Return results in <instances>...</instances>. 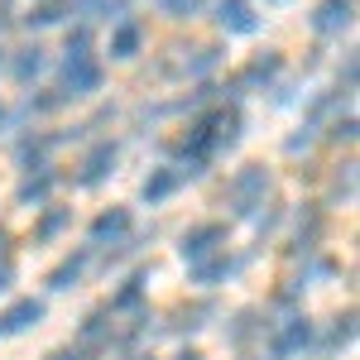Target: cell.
<instances>
[{
  "instance_id": "1",
  "label": "cell",
  "mask_w": 360,
  "mask_h": 360,
  "mask_svg": "<svg viewBox=\"0 0 360 360\" xmlns=\"http://www.w3.org/2000/svg\"><path fill=\"white\" fill-rule=\"evenodd\" d=\"M264 193H269V173L264 168H240L236 178H231V207L236 212H255V207H264Z\"/></svg>"
},
{
  "instance_id": "2",
  "label": "cell",
  "mask_w": 360,
  "mask_h": 360,
  "mask_svg": "<svg viewBox=\"0 0 360 360\" xmlns=\"http://www.w3.org/2000/svg\"><path fill=\"white\" fill-rule=\"evenodd\" d=\"M101 86V68L91 58H68L63 68V96H91Z\"/></svg>"
},
{
  "instance_id": "3",
  "label": "cell",
  "mask_w": 360,
  "mask_h": 360,
  "mask_svg": "<svg viewBox=\"0 0 360 360\" xmlns=\"http://www.w3.org/2000/svg\"><path fill=\"white\" fill-rule=\"evenodd\" d=\"M115 159H120V149H115L111 139L91 144V154L82 159V173H77V183H82V188H96L106 173H115Z\"/></svg>"
},
{
  "instance_id": "4",
  "label": "cell",
  "mask_w": 360,
  "mask_h": 360,
  "mask_svg": "<svg viewBox=\"0 0 360 360\" xmlns=\"http://www.w3.org/2000/svg\"><path fill=\"white\" fill-rule=\"evenodd\" d=\"M34 322H44V303H39V298H20L15 307L0 312V336H20V332H29Z\"/></svg>"
},
{
  "instance_id": "5",
  "label": "cell",
  "mask_w": 360,
  "mask_h": 360,
  "mask_svg": "<svg viewBox=\"0 0 360 360\" xmlns=\"http://www.w3.org/2000/svg\"><path fill=\"white\" fill-rule=\"evenodd\" d=\"M217 25L226 34H255V5L250 0H217Z\"/></svg>"
},
{
  "instance_id": "6",
  "label": "cell",
  "mask_w": 360,
  "mask_h": 360,
  "mask_svg": "<svg viewBox=\"0 0 360 360\" xmlns=\"http://www.w3.org/2000/svg\"><path fill=\"white\" fill-rule=\"evenodd\" d=\"M226 240V226H197V231H188V236H183V259H207V255H217V245H221Z\"/></svg>"
},
{
  "instance_id": "7",
  "label": "cell",
  "mask_w": 360,
  "mask_h": 360,
  "mask_svg": "<svg viewBox=\"0 0 360 360\" xmlns=\"http://www.w3.org/2000/svg\"><path fill=\"white\" fill-rule=\"evenodd\" d=\"M351 15H356V0H322L317 15H312V29L317 34H341L351 25Z\"/></svg>"
},
{
  "instance_id": "8",
  "label": "cell",
  "mask_w": 360,
  "mask_h": 360,
  "mask_svg": "<svg viewBox=\"0 0 360 360\" xmlns=\"http://www.w3.org/2000/svg\"><path fill=\"white\" fill-rule=\"evenodd\" d=\"M130 236V212L115 207V212H101L91 221V245H106V240H125Z\"/></svg>"
},
{
  "instance_id": "9",
  "label": "cell",
  "mask_w": 360,
  "mask_h": 360,
  "mask_svg": "<svg viewBox=\"0 0 360 360\" xmlns=\"http://www.w3.org/2000/svg\"><path fill=\"white\" fill-rule=\"evenodd\" d=\"M307 341H312V322H307V317H288V327L278 332L274 351L278 356H293V351H303Z\"/></svg>"
},
{
  "instance_id": "10",
  "label": "cell",
  "mask_w": 360,
  "mask_h": 360,
  "mask_svg": "<svg viewBox=\"0 0 360 360\" xmlns=\"http://www.w3.org/2000/svg\"><path fill=\"white\" fill-rule=\"evenodd\" d=\"M178 193V173L173 168H154L149 178H144V188H139V197L154 207V202H164V197H173Z\"/></svg>"
},
{
  "instance_id": "11",
  "label": "cell",
  "mask_w": 360,
  "mask_h": 360,
  "mask_svg": "<svg viewBox=\"0 0 360 360\" xmlns=\"http://www.w3.org/2000/svg\"><path fill=\"white\" fill-rule=\"evenodd\" d=\"M44 63H49V58H44V49H39V44H34V49H20V53H15L10 72H15V82H34V77L44 72Z\"/></svg>"
},
{
  "instance_id": "12",
  "label": "cell",
  "mask_w": 360,
  "mask_h": 360,
  "mask_svg": "<svg viewBox=\"0 0 360 360\" xmlns=\"http://www.w3.org/2000/svg\"><path fill=\"white\" fill-rule=\"evenodd\" d=\"M49 193H53V173H49V168H39L34 178H25V183H20V202H25V207L49 202Z\"/></svg>"
},
{
  "instance_id": "13",
  "label": "cell",
  "mask_w": 360,
  "mask_h": 360,
  "mask_svg": "<svg viewBox=\"0 0 360 360\" xmlns=\"http://www.w3.org/2000/svg\"><path fill=\"white\" fill-rule=\"evenodd\" d=\"M139 44H144L139 25H115V29H111V58H135Z\"/></svg>"
},
{
  "instance_id": "14",
  "label": "cell",
  "mask_w": 360,
  "mask_h": 360,
  "mask_svg": "<svg viewBox=\"0 0 360 360\" xmlns=\"http://www.w3.org/2000/svg\"><path fill=\"white\" fill-rule=\"evenodd\" d=\"M82 274H86V250H77L72 259H63V264L53 269V278H49V283H53L58 293H63V288H72V283H77Z\"/></svg>"
},
{
  "instance_id": "15",
  "label": "cell",
  "mask_w": 360,
  "mask_h": 360,
  "mask_svg": "<svg viewBox=\"0 0 360 360\" xmlns=\"http://www.w3.org/2000/svg\"><path fill=\"white\" fill-rule=\"evenodd\" d=\"M278 68H283V58H278V53H259V58L245 68V77H240V82H274Z\"/></svg>"
},
{
  "instance_id": "16",
  "label": "cell",
  "mask_w": 360,
  "mask_h": 360,
  "mask_svg": "<svg viewBox=\"0 0 360 360\" xmlns=\"http://www.w3.org/2000/svg\"><path fill=\"white\" fill-rule=\"evenodd\" d=\"M231 269H236V259H221V255H217V259H197L193 278H197V283H221Z\"/></svg>"
},
{
  "instance_id": "17",
  "label": "cell",
  "mask_w": 360,
  "mask_h": 360,
  "mask_svg": "<svg viewBox=\"0 0 360 360\" xmlns=\"http://www.w3.org/2000/svg\"><path fill=\"white\" fill-rule=\"evenodd\" d=\"M44 159H49V139H25V144H20V164H25L29 173H39V168H49Z\"/></svg>"
},
{
  "instance_id": "18",
  "label": "cell",
  "mask_w": 360,
  "mask_h": 360,
  "mask_svg": "<svg viewBox=\"0 0 360 360\" xmlns=\"http://www.w3.org/2000/svg\"><path fill=\"white\" fill-rule=\"evenodd\" d=\"M63 226H68V207H53V212H49L44 221L34 226V236H39V240H53V236L63 231Z\"/></svg>"
},
{
  "instance_id": "19",
  "label": "cell",
  "mask_w": 360,
  "mask_h": 360,
  "mask_svg": "<svg viewBox=\"0 0 360 360\" xmlns=\"http://www.w3.org/2000/svg\"><path fill=\"white\" fill-rule=\"evenodd\" d=\"M63 10H68V0H44V5L29 15V25H58V20H63Z\"/></svg>"
},
{
  "instance_id": "20",
  "label": "cell",
  "mask_w": 360,
  "mask_h": 360,
  "mask_svg": "<svg viewBox=\"0 0 360 360\" xmlns=\"http://www.w3.org/2000/svg\"><path fill=\"white\" fill-rule=\"evenodd\" d=\"M68 58H91V29H72L68 34Z\"/></svg>"
},
{
  "instance_id": "21",
  "label": "cell",
  "mask_w": 360,
  "mask_h": 360,
  "mask_svg": "<svg viewBox=\"0 0 360 360\" xmlns=\"http://www.w3.org/2000/svg\"><path fill=\"white\" fill-rule=\"evenodd\" d=\"M139 283H144V278L135 274L130 283H125V288H120V293H115V303H111V307H135V303H139Z\"/></svg>"
},
{
  "instance_id": "22",
  "label": "cell",
  "mask_w": 360,
  "mask_h": 360,
  "mask_svg": "<svg viewBox=\"0 0 360 360\" xmlns=\"http://www.w3.org/2000/svg\"><path fill=\"white\" fill-rule=\"evenodd\" d=\"M86 341H106V312H91L86 317V327H82Z\"/></svg>"
},
{
  "instance_id": "23",
  "label": "cell",
  "mask_w": 360,
  "mask_h": 360,
  "mask_svg": "<svg viewBox=\"0 0 360 360\" xmlns=\"http://www.w3.org/2000/svg\"><path fill=\"white\" fill-rule=\"evenodd\" d=\"M159 5H164V10L173 15V20H188V15H193V10L202 5V0H159Z\"/></svg>"
},
{
  "instance_id": "24",
  "label": "cell",
  "mask_w": 360,
  "mask_h": 360,
  "mask_svg": "<svg viewBox=\"0 0 360 360\" xmlns=\"http://www.w3.org/2000/svg\"><path fill=\"white\" fill-rule=\"evenodd\" d=\"M351 332H356V327H351V317H341V322L332 327V341H327V346H346V341H351Z\"/></svg>"
},
{
  "instance_id": "25",
  "label": "cell",
  "mask_w": 360,
  "mask_h": 360,
  "mask_svg": "<svg viewBox=\"0 0 360 360\" xmlns=\"http://www.w3.org/2000/svg\"><path fill=\"white\" fill-rule=\"evenodd\" d=\"M217 63V49H197V58H193V72H207Z\"/></svg>"
},
{
  "instance_id": "26",
  "label": "cell",
  "mask_w": 360,
  "mask_h": 360,
  "mask_svg": "<svg viewBox=\"0 0 360 360\" xmlns=\"http://www.w3.org/2000/svg\"><path fill=\"white\" fill-rule=\"evenodd\" d=\"M10 25V0H0V29Z\"/></svg>"
},
{
  "instance_id": "27",
  "label": "cell",
  "mask_w": 360,
  "mask_h": 360,
  "mask_svg": "<svg viewBox=\"0 0 360 360\" xmlns=\"http://www.w3.org/2000/svg\"><path fill=\"white\" fill-rule=\"evenodd\" d=\"M49 360H82L77 351H58V356H49Z\"/></svg>"
},
{
  "instance_id": "28",
  "label": "cell",
  "mask_w": 360,
  "mask_h": 360,
  "mask_svg": "<svg viewBox=\"0 0 360 360\" xmlns=\"http://www.w3.org/2000/svg\"><path fill=\"white\" fill-rule=\"evenodd\" d=\"M5 250H10V236H5V226H0V259H5Z\"/></svg>"
},
{
  "instance_id": "29",
  "label": "cell",
  "mask_w": 360,
  "mask_h": 360,
  "mask_svg": "<svg viewBox=\"0 0 360 360\" xmlns=\"http://www.w3.org/2000/svg\"><path fill=\"white\" fill-rule=\"evenodd\" d=\"M5 125H10V111H5V106H0V130H5Z\"/></svg>"
},
{
  "instance_id": "30",
  "label": "cell",
  "mask_w": 360,
  "mask_h": 360,
  "mask_svg": "<svg viewBox=\"0 0 360 360\" xmlns=\"http://www.w3.org/2000/svg\"><path fill=\"white\" fill-rule=\"evenodd\" d=\"M178 360H202V356H197V351H183V356H178Z\"/></svg>"
},
{
  "instance_id": "31",
  "label": "cell",
  "mask_w": 360,
  "mask_h": 360,
  "mask_svg": "<svg viewBox=\"0 0 360 360\" xmlns=\"http://www.w3.org/2000/svg\"><path fill=\"white\" fill-rule=\"evenodd\" d=\"M135 360H149V356H135Z\"/></svg>"
}]
</instances>
